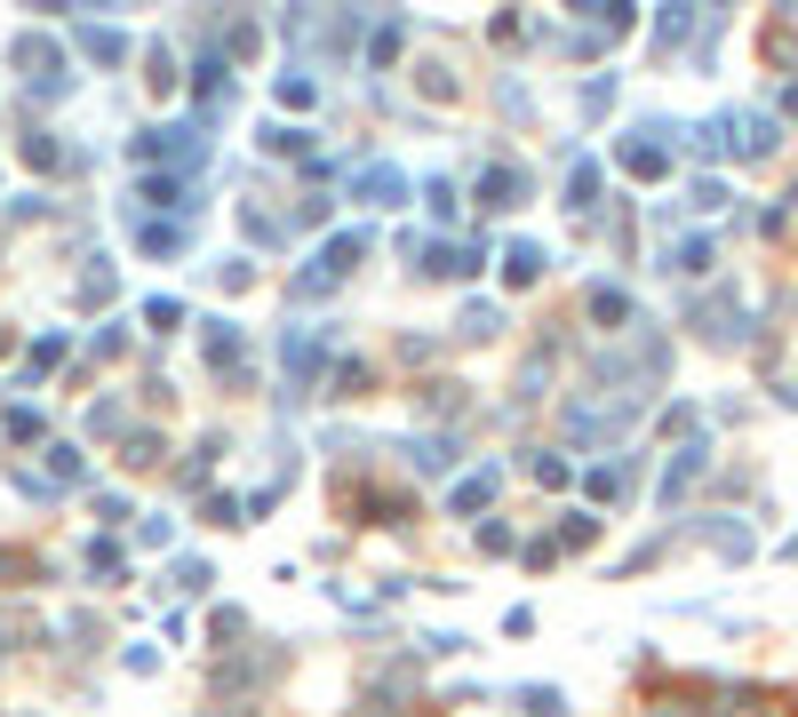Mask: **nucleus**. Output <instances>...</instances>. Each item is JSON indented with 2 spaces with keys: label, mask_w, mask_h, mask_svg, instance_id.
Masks as SVG:
<instances>
[{
  "label": "nucleus",
  "mask_w": 798,
  "mask_h": 717,
  "mask_svg": "<svg viewBox=\"0 0 798 717\" xmlns=\"http://www.w3.org/2000/svg\"><path fill=\"white\" fill-rule=\"evenodd\" d=\"M591 312L598 319H630V295L623 287H591Z\"/></svg>",
  "instance_id": "2"
},
{
  "label": "nucleus",
  "mask_w": 798,
  "mask_h": 717,
  "mask_svg": "<svg viewBox=\"0 0 798 717\" xmlns=\"http://www.w3.org/2000/svg\"><path fill=\"white\" fill-rule=\"evenodd\" d=\"M479 192H487V208H519V176H511V167H504V176H487Z\"/></svg>",
  "instance_id": "1"
}]
</instances>
